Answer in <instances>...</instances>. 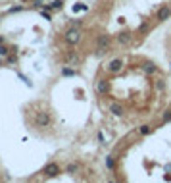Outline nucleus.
Returning <instances> with one entry per match:
<instances>
[{
  "label": "nucleus",
  "mask_w": 171,
  "mask_h": 183,
  "mask_svg": "<svg viewBox=\"0 0 171 183\" xmlns=\"http://www.w3.org/2000/svg\"><path fill=\"white\" fill-rule=\"evenodd\" d=\"M169 15H171V8H167V6L160 8V12H158V19H160V21H165Z\"/></svg>",
  "instance_id": "5"
},
{
  "label": "nucleus",
  "mask_w": 171,
  "mask_h": 183,
  "mask_svg": "<svg viewBox=\"0 0 171 183\" xmlns=\"http://www.w3.org/2000/svg\"><path fill=\"white\" fill-rule=\"evenodd\" d=\"M96 44H98V56H102V54H104V50L108 48V44H110V37H108V35H100Z\"/></svg>",
  "instance_id": "3"
},
{
  "label": "nucleus",
  "mask_w": 171,
  "mask_h": 183,
  "mask_svg": "<svg viewBox=\"0 0 171 183\" xmlns=\"http://www.w3.org/2000/svg\"><path fill=\"white\" fill-rule=\"evenodd\" d=\"M67 172H69V174H75L77 172V164H69L67 166Z\"/></svg>",
  "instance_id": "12"
},
{
  "label": "nucleus",
  "mask_w": 171,
  "mask_h": 183,
  "mask_svg": "<svg viewBox=\"0 0 171 183\" xmlns=\"http://www.w3.org/2000/svg\"><path fill=\"white\" fill-rule=\"evenodd\" d=\"M106 164H108V168H112V166H113V160H112V158H108V160H106Z\"/></svg>",
  "instance_id": "19"
},
{
  "label": "nucleus",
  "mask_w": 171,
  "mask_h": 183,
  "mask_svg": "<svg viewBox=\"0 0 171 183\" xmlns=\"http://www.w3.org/2000/svg\"><path fill=\"white\" fill-rule=\"evenodd\" d=\"M141 133H142V135H148V133H150V127H148V125H142V127H141Z\"/></svg>",
  "instance_id": "14"
},
{
  "label": "nucleus",
  "mask_w": 171,
  "mask_h": 183,
  "mask_svg": "<svg viewBox=\"0 0 171 183\" xmlns=\"http://www.w3.org/2000/svg\"><path fill=\"white\" fill-rule=\"evenodd\" d=\"M65 62H67V66H75L77 62H79V58H77V54H73V52H67L65 54Z\"/></svg>",
  "instance_id": "7"
},
{
  "label": "nucleus",
  "mask_w": 171,
  "mask_h": 183,
  "mask_svg": "<svg viewBox=\"0 0 171 183\" xmlns=\"http://www.w3.org/2000/svg\"><path fill=\"white\" fill-rule=\"evenodd\" d=\"M108 91V83L106 81H98V93H106Z\"/></svg>",
  "instance_id": "10"
},
{
  "label": "nucleus",
  "mask_w": 171,
  "mask_h": 183,
  "mask_svg": "<svg viewBox=\"0 0 171 183\" xmlns=\"http://www.w3.org/2000/svg\"><path fill=\"white\" fill-rule=\"evenodd\" d=\"M163 87H165V83H163L162 79H160V81L156 83V89H160V91H162V89H163Z\"/></svg>",
  "instance_id": "16"
},
{
  "label": "nucleus",
  "mask_w": 171,
  "mask_h": 183,
  "mask_svg": "<svg viewBox=\"0 0 171 183\" xmlns=\"http://www.w3.org/2000/svg\"><path fill=\"white\" fill-rule=\"evenodd\" d=\"M110 112L113 114V116H123V108L119 106V104H116V102L110 104Z\"/></svg>",
  "instance_id": "8"
},
{
  "label": "nucleus",
  "mask_w": 171,
  "mask_h": 183,
  "mask_svg": "<svg viewBox=\"0 0 171 183\" xmlns=\"http://www.w3.org/2000/svg\"><path fill=\"white\" fill-rule=\"evenodd\" d=\"M6 52H8V48H6V46H0V54L4 56V54H6Z\"/></svg>",
  "instance_id": "18"
},
{
  "label": "nucleus",
  "mask_w": 171,
  "mask_h": 183,
  "mask_svg": "<svg viewBox=\"0 0 171 183\" xmlns=\"http://www.w3.org/2000/svg\"><path fill=\"white\" fill-rule=\"evenodd\" d=\"M35 123H37V127H46V125H50V116L46 112H39L35 116Z\"/></svg>",
  "instance_id": "2"
},
{
  "label": "nucleus",
  "mask_w": 171,
  "mask_h": 183,
  "mask_svg": "<svg viewBox=\"0 0 171 183\" xmlns=\"http://www.w3.org/2000/svg\"><path fill=\"white\" fill-rule=\"evenodd\" d=\"M121 67H123V62L121 60H112L110 66H108V70L113 71V73H117V71H121Z\"/></svg>",
  "instance_id": "6"
},
{
  "label": "nucleus",
  "mask_w": 171,
  "mask_h": 183,
  "mask_svg": "<svg viewBox=\"0 0 171 183\" xmlns=\"http://www.w3.org/2000/svg\"><path fill=\"white\" fill-rule=\"evenodd\" d=\"M144 71H146V73H154V71H156V66H154V64H144Z\"/></svg>",
  "instance_id": "11"
},
{
  "label": "nucleus",
  "mask_w": 171,
  "mask_h": 183,
  "mask_svg": "<svg viewBox=\"0 0 171 183\" xmlns=\"http://www.w3.org/2000/svg\"><path fill=\"white\" fill-rule=\"evenodd\" d=\"M169 119H171V112H169V110H167V112L163 114V122H169Z\"/></svg>",
  "instance_id": "15"
},
{
  "label": "nucleus",
  "mask_w": 171,
  "mask_h": 183,
  "mask_svg": "<svg viewBox=\"0 0 171 183\" xmlns=\"http://www.w3.org/2000/svg\"><path fill=\"white\" fill-rule=\"evenodd\" d=\"M117 41H119V44H129V43H131V35H129V33H121L117 37Z\"/></svg>",
  "instance_id": "9"
},
{
  "label": "nucleus",
  "mask_w": 171,
  "mask_h": 183,
  "mask_svg": "<svg viewBox=\"0 0 171 183\" xmlns=\"http://www.w3.org/2000/svg\"><path fill=\"white\" fill-rule=\"evenodd\" d=\"M44 174L48 175V177H56V175L60 174V166H58V164H48V166L44 168Z\"/></svg>",
  "instance_id": "4"
},
{
  "label": "nucleus",
  "mask_w": 171,
  "mask_h": 183,
  "mask_svg": "<svg viewBox=\"0 0 171 183\" xmlns=\"http://www.w3.org/2000/svg\"><path fill=\"white\" fill-rule=\"evenodd\" d=\"M64 75H73V70H67V67H65V70H64Z\"/></svg>",
  "instance_id": "17"
},
{
  "label": "nucleus",
  "mask_w": 171,
  "mask_h": 183,
  "mask_svg": "<svg viewBox=\"0 0 171 183\" xmlns=\"http://www.w3.org/2000/svg\"><path fill=\"white\" fill-rule=\"evenodd\" d=\"M79 41H81V33H79L77 29H69V31L65 33V43H67V44H77Z\"/></svg>",
  "instance_id": "1"
},
{
  "label": "nucleus",
  "mask_w": 171,
  "mask_h": 183,
  "mask_svg": "<svg viewBox=\"0 0 171 183\" xmlns=\"http://www.w3.org/2000/svg\"><path fill=\"white\" fill-rule=\"evenodd\" d=\"M62 4H64L62 0H54V2H52V8H56V10H58V8H62Z\"/></svg>",
  "instance_id": "13"
}]
</instances>
